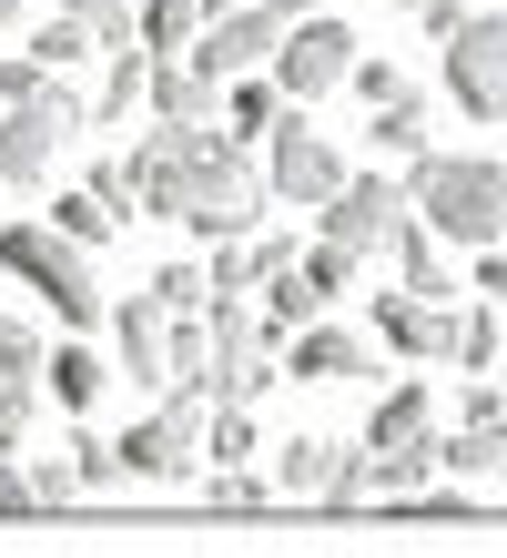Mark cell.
Returning <instances> with one entry per match:
<instances>
[{
	"label": "cell",
	"instance_id": "31",
	"mask_svg": "<svg viewBox=\"0 0 507 558\" xmlns=\"http://www.w3.org/2000/svg\"><path fill=\"white\" fill-rule=\"evenodd\" d=\"M315 498L325 508H365V498H376V487H365V447H335L325 457V487H315Z\"/></svg>",
	"mask_w": 507,
	"mask_h": 558
},
{
	"label": "cell",
	"instance_id": "28",
	"mask_svg": "<svg viewBox=\"0 0 507 558\" xmlns=\"http://www.w3.org/2000/svg\"><path fill=\"white\" fill-rule=\"evenodd\" d=\"M61 447H72V487H122V447H112V437H92V426H72Z\"/></svg>",
	"mask_w": 507,
	"mask_h": 558
},
{
	"label": "cell",
	"instance_id": "27",
	"mask_svg": "<svg viewBox=\"0 0 507 558\" xmlns=\"http://www.w3.org/2000/svg\"><path fill=\"white\" fill-rule=\"evenodd\" d=\"M82 51H101V41H92V21H72V11H51L41 41H31V61H41V72H72Z\"/></svg>",
	"mask_w": 507,
	"mask_h": 558
},
{
	"label": "cell",
	"instance_id": "39",
	"mask_svg": "<svg viewBox=\"0 0 507 558\" xmlns=\"http://www.w3.org/2000/svg\"><path fill=\"white\" fill-rule=\"evenodd\" d=\"M21 366H41V336L21 315H0V376H21Z\"/></svg>",
	"mask_w": 507,
	"mask_h": 558
},
{
	"label": "cell",
	"instance_id": "8",
	"mask_svg": "<svg viewBox=\"0 0 507 558\" xmlns=\"http://www.w3.org/2000/svg\"><path fill=\"white\" fill-rule=\"evenodd\" d=\"M285 31H294V0H233V11H203L193 21L183 61H193L203 82H233V72H264Z\"/></svg>",
	"mask_w": 507,
	"mask_h": 558
},
{
	"label": "cell",
	"instance_id": "3",
	"mask_svg": "<svg viewBox=\"0 0 507 558\" xmlns=\"http://www.w3.org/2000/svg\"><path fill=\"white\" fill-rule=\"evenodd\" d=\"M0 265H11L31 294H51L61 325H101L112 315V294L92 275V244H72L61 223H0Z\"/></svg>",
	"mask_w": 507,
	"mask_h": 558
},
{
	"label": "cell",
	"instance_id": "40",
	"mask_svg": "<svg viewBox=\"0 0 507 558\" xmlns=\"http://www.w3.org/2000/svg\"><path fill=\"white\" fill-rule=\"evenodd\" d=\"M304 275H315L325 294H346V284H355V254H346V244H315V254H304Z\"/></svg>",
	"mask_w": 507,
	"mask_h": 558
},
{
	"label": "cell",
	"instance_id": "42",
	"mask_svg": "<svg viewBox=\"0 0 507 558\" xmlns=\"http://www.w3.org/2000/svg\"><path fill=\"white\" fill-rule=\"evenodd\" d=\"M31 487H41V508H61V498H82V487H72V457H41V468H31Z\"/></svg>",
	"mask_w": 507,
	"mask_h": 558
},
{
	"label": "cell",
	"instance_id": "41",
	"mask_svg": "<svg viewBox=\"0 0 507 558\" xmlns=\"http://www.w3.org/2000/svg\"><path fill=\"white\" fill-rule=\"evenodd\" d=\"M0 508H41V487H31V468H21V447H0Z\"/></svg>",
	"mask_w": 507,
	"mask_h": 558
},
{
	"label": "cell",
	"instance_id": "18",
	"mask_svg": "<svg viewBox=\"0 0 507 558\" xmlns=\"http://www.w3.org/2000/svg\"><path fill=\"white\" fill-rule=\"evenodd\" d=\"M285 112H294V102H285V82H254V72H233V82H224V122H233V143H264Z\"/></svg>",
	"mask_w": 507,
	"mask_h": 558
},
{
	"label": "cell",
	"instance_id": "12",
	"mask_svg": "<svg viewBox=\"0 0 507 558\" xmlns=\"http://www.w3.org/2000/svg\"><path fill=\"white\" fill-rule=\"evenodd\" d=\"M101 325H112V345H122V376H132V386H173V305H162V294H122Z\"/></svg>",
	"mask_w": 507,
	"mask_h": 558
},
{
	"label": "cell",
	"instance_id": "44",
	"mask_svg": "<svg viewBox=\"0 0 507 558\" xmlns=\"http://www.w3.org/2000/svg\"><path fill=\"white\" fill-rule=\"evenodd\" d=\"M11 21H21V0H0V31H11Z\"/></svg>",
	"mask_w": 507,
	"mask_h": 558
},
{
	"label": "cell",
	"instance_id": "5",
	"mask_svg": "<svg viewBox=\"0 0 507 558\" xmlns=\"http://www.w3.org/2000/svg\"><path fill=\"white\" fill-rule=\"evenodd\" d=\"M436 41H447V92L467 122H507V21H478L457 11V0H436V11H417Z\"/></svg>",
	"mask_w": 507,
	"mask_h": 558
},
{
	"label": "cell",
	"instance_id": "33",
	"mask_svg": "<svg viewBox=\"0 0 507 558\" xmlns=\"http://www.w3.org/2000/svg\"><path fill=\"white\" fill-rule=\"evenodd\" d=\"M203 437H214V468H244V457H254V416L244 407H214V416H203Z\"/></svg>",
	"mask_w": 507,
	"mask_h": 558
},
{
	"label": "cell",
	"instance_id": "47",
	"mask_svg": "<svg viewBox=\"0 0 507 558\" xmlns=\"http://www.w3.org/2000/svg\"><path fill=\"white\" fill-rule=\"evenodd\" d=\"M497 477H507V447H497Z\"/></svg>",
	"mask_w": 507,
	"mask_h": 558
},
{
	"label": "cell",
	"instance_id": "13",
	"mask_svg": "<svg viewBox=\"0 0 507 558\" xmlns=\"http://www.w3.org/2000/svg\"><path fill=\"white\" fill-rule=\"evenodd\" d=\"M285 376L294 386H346V376H376V336H355V325H294V345H285Z\"/></svg>",
	"mask_w": 507,
	"mask_h": 558
},
{
	"label": "cell",
	"instance_id": "10",
	"mask_svg": "<svg viewBox=\"0 0 507 558\" xmlns=\"http://www.w3.org/2000/svg\"><path fill=\"white\" fill-rule=\"evenodd\" d=\"M264 72L285 82V102H315V92H335V82L355 72V31H346V21H294Z\"/></svg>",
	"mask_w": 507,
	"mask_h": 558
},
{
	"label": "cell",
	"instance_id": "26",
	"mask_svg": "<svg viewBox=\"0 0 507 558\" xmlns=\"http://www.w3.org/2000/svg\"><path fill=\"white\" fill-rule=\"evenodd\" d=\"M193 0H143V11H132V41H143V51H183L193 41Z\"/></svg>",
	"mask_w": 507,
	"mask_h": 558
},
{
	"label": "cell",
	"instance_id": "23",
	"mask_svg": "<svg viewBox=\"0 0 507 558\" xmlns=\"http://www.w3.org/2000/svg\"><path fill=\"white\" fill-rule=\"evenodd\" d=\"M365 143L396 153V162H417L426 153V102H417V92H406V102H376V112H365Z\"/></svg>",
	"mask_w": 507,
	"mask_h": 558
},
{
	"label": "cell",
	"instance_id": "14",
	"mask_svg": "<svg viewBox=\"0 0 507 558\" xmlns=\"http://www.w3.org/2000/svg\"><path fill=\"white\" fill-rule=\"evenodd\" d=\"M386 254H396V284H406V294H426V305H457V244L436 234V223L406 214Z\"/></svg>",
	"mask_w": 507,
	"mask_h": 558
},
{
	"label": "cell",
	"instance_id": "17",
	"mask_svg": "<svg viewBox=\"0 0 507 558\" xmlns=\"http://www.w3.org/2000/svg\"><path fill=\"white\" fill-rule=\"evenodd\" d=\"M254 284H264V325H275V336H294V325H315V315L335 305L304 265H275V275H254Z\"/></svg>",
	"mask_w": 507,
	"mask_h": 558
},
{
	"label": "cell",
	"instance_id": "7",
	"mask_svg": "<svg viewBox=\"0 0 507 558\" xmlns=\"http://www.w3.org/2000/svg\"><path fill=\"white\" fill-rule=\"evenodd\" d=\"M72 133H92V102H82L72 82H51V72H41L11 112H0V183H41V173H51V153L72 143Z\"/></svg>",
	"mask_w": 507,
	"mask_h": 558
},
{
	"label": "cell",
	"instance_id": "46",
	"mask_svg": "<svg viewBox=\"0 0 507 558\" xmlns=\"http://www.w3.org/2000/svg\"><path fill=\"white\" fill-rule=\"evenodd\" d=\"M406 11H436V0H406Z\"/></svg>",
	"mask_w": 507,
	"mask_h": 558
},
{
	"label": "cell",
	"instance_id": "19",
	"mask_svg": "<svg viewBox=\"0 0 507 558\" xmlns=\"http://www.w3.org/2000/svg\"><path fill=\"white\" fill-rule=\"evenodd\" d=\"M417 437H436V397L426 386H396V397L365 416V447H417Z\"/></svg>",
	"mask_w": 507,
	"mask_h": 558
},
{
	"label": "cell",
	"instance_id": "35",
	"mask_svg": "<svg viewBox=\"0 0 507 558\" xmlns=\"http://www.w3.org/2000/svg\"><path fill=\"white\" fill-rule=\"evenodd\" d=\"M153 294H162L173 315H203V305H214V294H203V265H162V275H153Z\"/></svg>",
	"mask_w": 507,
	"mask_h": 558
},
{
	"label": "cell",
	"instance_id": "9",
	"mask_svg": "<svg viewBox=\"0 0 507 558\" xmlns=\"http://www.w3.org/2000/svg\"><path fill=\"white\" fill-rule=\"evenodd\" d=\"M315 214H325V244H346L355 265H365V254H386V244H396V223L417 214V204H406V183H386V173H346Z\"/></svg>",
	"mask_w": 507,
	"mask_h": 558
},
{
	"label": "cell",
	"instance_id": "21",
	"mask_svg": "<svg viewBox=\"0 0 507 558\" xmlns=\"http://www.w3.org/2000/svg\"><path fill=\"white\" fill-rule=\"evenodd\" d=\"M497 447H507V426H457V437H436V468L457 487H478V477H497Z\"/></svg>",
	"mask_w": 507,
	"mask_h": 558
},
{
	"label": "cell",
	"instance_id": "15",
	"mask_svg": "<svg viewBox=\"0 0 507 558\" xmlns=\"http://www.w3.org/2000/svg\"><path fill=\"white\" fill-rule=\"evenodd\" d=\"M143 102H153V122H214L224 82H203L183 51H153V82H143Z\"/></svg>",
	"mask_w": 507,
	"mask_h": 558
},
{
	"label": "cell",
	"instance_id": "30",
	"mask_svg": "<svg viewBox=\"0 0 507 558\" xmlns=\"http://www.w3.org/2000/svg\"><path fill=\"white\" fill-rule=\"evenodd\" d=\"M447 355H457V366H497V355H507V325L497 315H457L447 325Z\"/></svg>",
	"mask_w": 507,
	"mask_h": 558
},
{
	"label": "cell",
	"instance_id": "4",
	"mask_svg": "<svg viewBox=\"0 0 507 558\" xmlns=\"http://www.w3.org/2000/svg\"><path fill=\"white\" fill-rule=\"evenodd\" d=\"M203 416H214V386H203V376H173V407L143 416L132 437H112L122 447V487H183L203 468Z\"/></svg>",
	"mask_w": 507,
	"mask_h": 558
},
{
	"label": "cell",
	"instance_id": "20",
	"mask_svg": "<svg viewBox=\"0 0 507 558\" xmlns=\"http://www.w3.org/2000/svg\"><path fill=\"white\" fill-rule=\"evenodd\" d=\"M41 376H51V397H61V407H72V416H82V407H101V397H112V366H101V355H92V345H61V355H51V366H41Z\"/></svg>",
	"mask_w": 507,
	"mask_h": 558
},
{
	"label": "cell",
	"instance_id": "48",
	"mask_svg": "<svg viewBox=\"0 0 507 558\" xmlns=\"http://www.w3.org/2000/svg\"><path fill=\"white\" fill-rule=\"evenodd\" d=\"M294 11H304V0H294Z\"/></svg>",
	"mask_w": 507,
	"mask_h": 558
},
{
	"label": "cell",
	"instance_id": "29",
	"mask_svg": "<svg viewBox=\"0 0 507 558\" xmlns=\"http://www.w3.org/2000/svg\"><path fill=\"white\" fill-rule=\"evenodd\" d=\"M51 223H61V234H72V244H101V234H112L122 214H112V204H101V193L82 183V193H61V204H51Z\"/></svg>",
	"mask_w": 507,
	"mask_h": 558
},
{
	"label": "cell",
	"instance_id": "34",
	"mask_svg": "<svg viewBox=\"0 0 507 558\" xmlns=\"http://www.w3.org/2000/svg\"><path fill=\"white\" fill-rule=\"evenodd\" d=\"M346 82H355V102H365V112H376V102H406V92H417V82L396 72V61H365V51H355V72H346Z\"/></svg>",
	"mask_w": 507,
	"mask_h": 558
},
{
	"label": "cell",
	"instance_id": "45",
	"mask_svg": "<svg viewBox=\"0 0 507 558\" xmlns=\"http://www.w3.org/2000/svg\"><path fill=\"white\" fill-rule=\"evenodd\" d=\"M193 11H233V0H193Z\"/></svg>",
	"mask_w": 507,
	"mask_h": 558
},
{
	"label": "cell",
	"instance_id": "11",
	"mask_svg": "<svg viewBox=\"0 0 507 558\" xmlns=\"http://www.w3.org/2000/svg\"><path fill=\"white\" fill-rule=\"evenodd\" d=\"M335 183H346V162H335V153L285 112L275 133H264V193H275V204H325Z\"/></svg>",
	"mask_w": 507,
	"mask_h": 558
},
{
	"label": "cell",
	"instance_id": "36",
	"mask_svg": "<svg viewBox=\"0 0 507 558\" xmlns=\"http://www.w3.org/2000/svg\"><path fill=\"white\" fill-rule=\"evenodd\" d=\"M203 498H214V508H264L275 487H264V477H244V468H214V477H203Z\"/></svg>",
	"mask_w": 507,
	"mask_h": 558
},
{
	"label": "cell",
	"instance_id": "37",
	"mask_svg": "<svg viewBox=\"0 0 507 558\" xmlns=\"http://www.w3.org/2000/svg\"><path fill=\"white\" fill-rule=\"evenodd\" d=\"M203 294H214V305H233V294H254V254H214V275H203Z\"/></svg>",
	"mask_w": 507,
	"mask_h": 558
},
{
	"label": "cell",
	"instance_id": "1",
	"mask_svg": "<svg viewBox=\"0 0 507 558\" xmlns=\"http://www.w3.org/2000/svg\"><path fill=\"white\" fill-rule=\"evenodd\" d=\"M122 162H132V214H173L203 244H244L275 204L264 162H244V143L214 133V122H153Z\"/></svg>",
	"mask_w": 507,
	"mask_h": 558
},
{
	"label": "cell",
	"instance_id": "2",
	"mask_svg": "<svg viewBox=\"0 0 507 558\" xmlns=\"http://www.w3.org/2000/svg\"><path fill=\"white\" fill-rule=\"evenodd\" d=\"M406 204H417V223H436L457 254H478V244L507 234V162H478V153H417Z\"/></svg>",
	"mask_w": 507,
	"mask_h": 558
},
{
	"label": "cell",
	"instance_id": "32",
	"mask_svg": "<svg viewBox=\"0 0 507 558\" xmlns=\"http://www.w3.org/2000/svg\"><path fill=\"white\" fill-rule=\"evenodd\" d=\"M51 11L92 21V41H101V51H122V41H132V0H51Z\"/></svg>",
	"mask_w": 507,
	"mask_h": 558
},
{
	"label": "cell",
	"instance_id": "38",
	"mask_svg": "<svg viewBox=\"0 0 507 558\" xmlns=\"http://www.w3.org/2000/svg\"><path fill=\"white\" fill-rule=\"evenodd\" d=\"M92 193H101V204H112V214L132 223V162H122V153H101V162H92Z\"/></svg>",
	"mask_w": 507,
	"mask_h": 558
},
{
	"label": "cell",
	"instance_id": "16",
	"mask_svg": "<svg viewBox=\"0 0 507 558\" xmlns=\"http://www.w3.org/2000/svg\"><path fill=\"white\" fill-rule=\"evenodd\" d=\"M447 305H426V294H376V345H396V355H447Z\"/></svg>",
	"mask_w": 507,
	"mask_h": 558
},
{
	"label": "cell",
	"instance_id": "24",
	"mask_svg": "<svg viewBox=\"0 0 507 558\" xmlns=\"http://www.w3.org/2000/svg\"><path fill=\"white\" fill-rule=\"evenodd\" d=\"M325 457H335V437H285L275 447V487H285V498H315V487H325Z\"/></svg>",
	"mask_w": 507,
	"mask_h": 558
},
{
	"label": "cell",
	"instance_id": "25",
	"mask_svg": "<svg viewBox=\"0 0 507 558\" xmlns=\"http://www.w3.org/2000/svg\"><path fill=\"white\" fill-rule=\"evenodd\" d=\"M31 426H41V366L0 376V447H31Z\"/></svg>",
	"mask_w": 507,
	"mask_h": 558
},
{
	"label": "cell",
	"instance_id": "43",
	"mask_svg": "<svg viewBox=\"0 0 507 558\" xmlns=\"http://www.w3.org/2000/svg\"><path fill=\"white\" fill-rule=\"evenodd\" d=\"M478 284H487L497 305H507V234H497V244H478Z\"/></svg>",
	"mask_w": 507,
	"mask_h": 558
},
{
	"label": "cell",
	"instance_id": "22",
	"mask_svg": "<svg viewBox=\"0 0 507 558\" xmlns=\"http://www.w3.org/2000/svg\"><path fill=\"white\" fill-rule=\"evenodd\" d=\"M143 82H153V51H143V41H122V51H112V72H101V102H92V122H132Z\"/></svg>",
	"mask_w": 507,
	"mask_h": 558
},
{
	"label": "cell",
	"instance_id": "6",
	"mask_svg": "<svg viewBox=\"0 0 507 558\" xmlns=\"http://www.w3.org/2000/svg\"><path fill=\"white\" fill-rule=\"evenodd\" d=\"M193 376L214 386V407H254L264 386L285 376L275 366V325H264L244 294H233V305H203V366Z\"/></svg>",
	"mask_w": 507,
	"mask_h": 558
}]
</instances>
